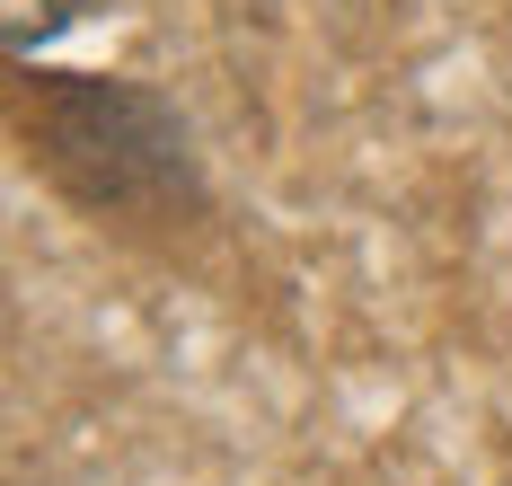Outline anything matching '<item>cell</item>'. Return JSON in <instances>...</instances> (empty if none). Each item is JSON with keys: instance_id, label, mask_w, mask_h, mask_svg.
Wrapping results in <instances>:
<instances>
[{"instance_id": "1", "label": "cell", "mask_w": 512, "mask_h": 486, "mask_svg": "<svg viewBox=\"0 0 512 486\" xmlns=\"http://www.w3.org/2000/svg\"><path fill=\"white\" fill-rule=\"evenodd\" d=\"M9 142L80 221L115 239L177 248L186 230L212 221L204 151L195 124L177 115L168 89L124 80V71H36L9 62Z\"/></svg>"}, {"instance_id": "2", "label": "cell", "mask_w": 512, "mask_h": 486, "mask_svg": "<svg viewBox=\"0 0 512 486\" xmlns=\"http://www.w3.org/2000/svg\"><path fill=\"white\" fill-rule=\"evenodd\" d=\"M71 18H80V0H9V54L45 45L53 27H71Z\"/></svg>"}]
</instances>
